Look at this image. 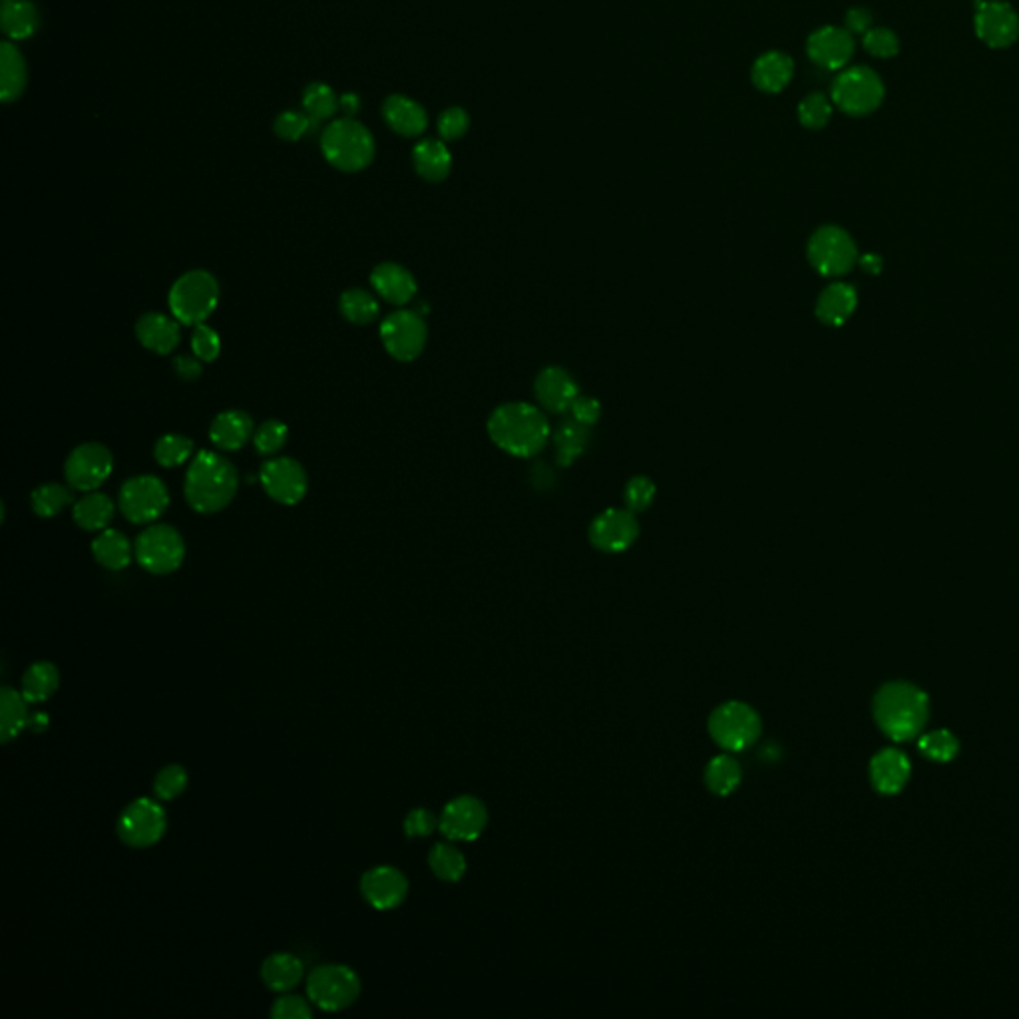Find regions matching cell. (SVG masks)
Returning <instances> with one entry per match:
<instances>
[{"label": "cell", "mask_w": 1019, "mask_h": 1019, "mask_svg": "<svg viewBox=\"0 0 1019 1019\" xmlns=\"http://www.w3.org/2000/svg\"><path fill=\"white\" fill-rule=\"evenodd\" d=\"M488 434L510 456L530 458L548 444L550 422L540 408L528 403H508L490 414Z\"/></svg>", "instance_id": "obj_1"}, {"label": "cell", "mask_w": 1019, "mask_h": 1019, "mask_svg": "<svg viewBox=\"0 0 1019 1019\" xmlns=\"http://www.w3.org/2000/svg\"><path fill=\"white\" fill-rule=\"evenodd\" d=\"M239 488L235 466L221 454L202 450L194 456L184 482L188 504L200 514H215L227 508Z\"/></svg>", "instance_id": "obj_2"}, {"label": "cell", "mask_w": 1019, "mask_h": 1019, "mask_svg": "<svg viewBox=\"0 0 1019 1019\" xmlns=\"http://www.w3.org/2000/svg\"><path fill=\"white\" fill-rule=\"evenodd\" d=\"M928 695L912 683H888L874 697V719L894 741L914 739L928 721Z\"/></svg>", "instance_id": "obj_3"}, {"label": "cell", "mask_w": 1019, "mask_h": 1019, "mask_svg": "<svg viewBox=\"0 0 1019 1019\" xmlns=\"http://www.w3.org/2000/svg\"><path fill=\"white\" fill-rule=\"evenodd\" d=\"M168 303L182 325H202L219 303V283L205 269L188 271L172 285Z\"/></svg>", "instance_id": "obj_4"}, {"label": "cell", "mask_w": 1019, "mask_h": 1019, "mask_svg": "<svg viewBox=\"0 0 1019 1019\" xmlns=\"http://www.w3.org/2000/svg\"><path fill=\"white\" fill-rule=\"evenodd\" d=\"M323 154L341 172H361L375 156L373 136L355 120H337L323 134Z\"/></svg>", "instance_id": "obj_5"}, {"label": "cell", "mask_w": 1019, "mask_h": 1019, "mask_svg": "<svg viewBox=\"0 0 1019 1019\" xmlns=\"http://www.w3.org/2000/svg\"><path fill=\"white\" fill-rule=\"evenodd\" d=\"M361 996V978L343 964H325L307 978V998L323 1012H343Z\"/></svg>", "instance_id": "obj_6"}, {"label": "cell", "mask_w": 1019, "mask_h": 1019, "mask_svg": "<svg viewBox=\"0 0 1019 1019\" xmlns=\"http://www.w3.org/2000/svg\"><path fill=\"white\" fill-rule=\"evenodd\" d=\"M884 84L868 66L844 70L832 84V104L848 116H868L880 108Z\"/></svg>", "instance_id": "obj_7"}, {"label": "cell", "mask_w": 1019, "mask_h": 1019, "mask_svg": "<svg viewBox=\"0 0 1019 1019\" xmlns=\"http://www.w3.org/2000/svg\"><path fill=\"white\" fill-rule=\"evenodd\" d=\"M759 713L741 701H727L719 705L709 717V735L725 751H745L761 735Z\"/></svg>", "instance_id": "obj_8"}, {"label": "cell", "mask_w": 1019, "mask_h": 1019, "mask_svg": "<svg viewBox=\"0 0 1019 1019\" xmlns=\"http://www.w3.org/2000/svg\"><path fill=\"white\" fill-rule=\"evenodd\" d=\"M138 564L156 576H166L184 564L186 544L182 534L170 524H154L144 530L136 540Z\"/></svg>", "instance_id": "obj_9"}, {"label": "cell", "mask_w": 1019, "mask_h": 1019, "mask_svg": "<svg viewBox=\"0 0 1019 1019\" xmlns=\"http://www.w3.org/2000/svg\"><path fill=\"white\" fill-rule=\"evenodd\" d=\"M118 504L132 524H152L168 510L170 492L158 476H134L120 488Z\"/></svg>", "instance_id": "obj_10"}, {"label": "cell", "mask_w": 1019, "mask_h": 1019, "mask_svg": "<svg viewBox=\"0 0 1019 1019\" xmlns=\"http://www.w3.org/2000/svg\"><path fill=\"white\" fill-rule=\"evenodd\" d=\"M168 830V816L160 803L136 799L118 818V836L132 848H150L158 844Z\"/></svg>", "instance_id": "obj_11"}, {"label": "cell", "mask_w": 1019, "mask_h": 1019, "mask_svg": "<svg viewBox=\"0 0 1019 1019\" xmlns=\"http://www.w3.org/2000/svg\"><path fill=\"white\" fill-rule=\"evenodd\" d=\"M114 470V458L108 446L100 442H84L76 446L64 464V476L70 488L94 492Z\"/></svg>", "instance_id": "obj_12"}, {"label": "cell", "mask_w": 1019, "mask_h": 1019, "mask_svg": "<svg viewBox=\"0 0 1019 1019\" xmlns=\"http://www.w3.org/2000/svg\"><path fill=\"white\" fill-rule=\"evenodd\" d=\"M379 333L387 353L401 363H410L418 359L428 339L424 319L416 311L408 309L395 311L389 317H385Z\"/></svg>", "instance_id": "obj_13"}, {"label": "cell", "mask_w": 1019, "mask_h": 1019, "mask_svg": "<svg viewBox=\"0 0 1019 1019\" xmlns=\"http://www.w3.org/2000/svg\"><path fill=\"white\" fill-rule=\"evenodd\" d=\"M259 480L265 494L283 506L299 504L309 488V478L301 462L287 456L267 460L259 470Z\"/></svg>", "instance_id": "obj_14"}, {"label": "cell", "mask_w": 1019, "mask_h": 1019, "mask_svg": "<svg viewBox=\"0 0 1019 1019\" xmlns=\"http://www.w3.org/2000/svg\"><path fill=\"white\" fill-rule=\"evenodd\" d=\"M856 257L850 235L834 225L820 227L809 241V259L822 275L846 273Z\"/></svg>", "instance_id": "obj_15"}, {"label": "cell", "mask_w": 1019, "mask_h": 1019, "mask_svg": "<svg viewBox=\"0 0 1019 1019\" xmlns=\"http://www.w3.org/2000/svg\"><path fill=\"white\" fill-rule=\"evenodd\" d=\"M976 34L990 48H1008L1019 38L1018 12L1000 0H976Z\"/></svg>", "instance_id": "obj_16"}, {"label": "cell", "mask_w": 1019, "mask_h": 1019, "mask_svg": "<svg viewBox=\"0 0 1019 1019\" xmlns=\"http://www.w3.org/2000/svg\"><path fill=\"white\" fill-rule=\"evenodd\" d=\"M639 534L637 518L631 510H619L610 508L596 516V520L590 526V542L594 548L608 552V554H619L633 546Z\"/></svg>", "instance_id": "obj_17"}, {"label": "cell", "mask_w": 1019, "mask_h": 1019, "mask_svg": "<svg viewBox=\"0 0 1019 1019\" xmlns=\"http://www.w3.org/2000/svg\"><path fill=\"white\" fill-rule=\"evenodd\" d=\"M488 813L476 797H458L450 801L438 818L440 832L450 840H476L486 828Z\"/></svg>", "instance_id": "obj_18"}, {"label": "cell", "mask_w": 1019, "mask_h": 1019, "mask_svg": "<svg viewBox=\"0 0 1019 1019\" xmlns=\"http://www.w3.org/2000/svg\"><path fill=\"white\" fill-rule=\"evenodd\" d=\"M361 892L375 910H395L407 898V876L395 866H377L363 874Z\"/></svg>", "instance_id": "obj_19"}, {"label": "cell", "mask_w": 1019, "mask_h": 1019, "mask_svg": "<svg viewBox=\"0 0 1019 1019\" xmlns=\"http://www.w3.org/2000/svg\"><path fill=\"white\" fill-rule=\"evenodd\" d=\"M809 58L826 70L844 68L854 56V38L846 28L822 26L807 40Z\"/></svg>", "instance_id": "obj_20"}, {"label": "cell", "mask_w": 1019, "mask_h": 1019, "mask_svg": "<svg viewBox=\"0 0 1019 1019\" xmlns=\"http://www.w3.org/2000/svg\"><path fill=\"white\" fill-rule=\"evenodd\" d=\"M536 399L548 412L562 414L570 410L574 401L580 397L578 383L572 375L560 367L544 369L536 379Z\"/></svg>", "instance_id": "obj_21"}, {"label": "cell", "mask_w": 1019, "mask_h": 1019, "mask_svg": "<svg viewBox=\"0 0 1019 1019\" xmlns=\"http://www.w3.org/2000/svg\"><path fill=\"white\" fill-rule=\"evenodd\" d=\"M136 337L148 351L156 355H170L182 339L180 321L158 311L146 313L136 323Z\"/></svg>", "instance_id": "obj_22"}, {"label": "cell", "mask_w": 1019, "mask_h": 1019, "mask_svg": "<svg viewBox=\"0 0 1019 1019\" xmlns=\"http://www.w3.org/2000/svg\"><path fill=\"white\" fill-rule=\"evenodd\" d=\"M371 285L387 303L391 305H407L416 295V279L407 267L387 261L373 269Z\"/></svg>", "instance_id": "obj_23"}, {"label": "cell", "mask_w": 1019, "mask_h": 1019, "mask_svg": "<svg viewBox=\"0 0 1019 1019\" xmlns=\"http://www.w3.org/2000/svg\"><path fill=\"white\" fill-rule=\"evenodd\" d=\"M255 434L253 420L243 410H225L217 414L209 426L211 442L223 450L233 452L243 448Z\"/></svg>", "instance_id": "obj_24"}, {"label": "cell", "mask_w": 1019, "mask_h": 1019, "mask_svg": "<svg viewBox=\"0 0 1019 1019\" xmlns=\"http://www.w3.org/2000/svg\"><path fill=\"white\" fill-rule=\"evenodd\" d=\"M910 777V761L896 749H884L870 761L872 787L882 795L898 793Z\"/></svg>", "instance_id": "obj_25"}, {"label": "cell", "mask_w": 1019, "mask_h": 1019, "mask_svg": "<svg viewBox=\"0 0 1019 1019\" xmlns=\"http://www.w3.org/2000/svg\"><path fill=\"white\" fill-rule=\"evenodd\" d=\"M793 74H795L793 58L785 52L771 50L755 60L751 78L761 92L779 94L791 84Z\"/></svg>", "instance_id": "obj_26"}, {"label": "cell", "mask_w": 1019, "mask_h": 1019, "mask_svg": "<svg viewBox=\"0 0 1019 1019\" xmlns=\"http://www.w3.org/2000/svg\"><path fill=\"white\" fill-rule=\"evenodd\" d=\"M305 966L295 954L279 952L269 956L261 966V978L273 992H289L301 984Z\"/></svg>", "instance_id": "obj_27"}, {"label": "cell", "mask_w": 1019, "mask_h": 1019, "mask_svg": "<svg viewBox=\"0 0 1019 1019\" xmlns=\"http://www.w3.org/2000/svg\"><path fill=\"white\" fill-rule=\"evenodd\" d=\"M385 118L395 132L407 138L420 136L428 124L424 108L405 96H391L385 102Z\"/></svg>", "instance_id": "obj_28"}, {"label": "cell", "mask_w": 1019, "mask_h": 1019, "mask_svg": "<svg viewBox=\"0 0 1019 1019\" xmlns=\"http://www.w3.org/2000/svg\"><path fill=\"white\" fill-rule=\"evenodd\" d=\"M414 168L426 182H442L452 170V156L442 142L424 140L412 152Z\"/></svg>", "instance_id": "obj_29"}, {"label": "cell", "mask_w": 1019, "mask_h": 1019, "mask_svg": "<svg viewBox=\"0 0 1019 1019\" xmlns=\"http://www.w3.org/2000/svg\"><path fill=\"white\" fill-rule=\"evenodd\" d=\"M30 725L28 701L22 691L2 687L0 691V741L6 745Z\"/></svg>", "instance_id": "obj_30"}, {"label": "cell", "mask_w": 1019, "mask_h": 1019, "mask_svg": "<svg viewBox=\"0 0 1019 1019\" xmlns=\"http://www.w3.org/2000/svg\"><path fill=\"white\" fill-rule=\"evenodd\" d=\"M92 554L96 562L112 572L124 570L132 562V544L130 540L118 532V530H104L94 542H92Z\"/></svg>", "instance_id": "obj_31"}, {"label": "cell", "mask_w": 1019, "mask_h": 1019, "mask_svg": "<svg viewBox=\"0 0 1019 1019\" xmlns=\"http://www.w3.org/2000/svg\"><path fill=\"white\" fill-rule=\"evenodd\" d=\"M114 518V502L102 492H88L74 504V522L86 532L104 530Z\"/></svg>", "instance_id": "obj_32"}, {"label": "cell", "mask_w": 1019, "mask_h": 1019, "mask_svg": "<svg viewBox=\"0 0 1019 1019\" xmlns=\"http://www.w3.org/2000/svg\"><path fill=\"white\" fill-rule=\"evenodd\" d=\"M58 685V667L50 661H36L26 669L22 677V695L28 703H42L56 693Z\"/></svg>", "instance_id": "obj_33"}, {"label": "cell", "mask_w": 1019, "mask_h": 1019, "mask_svg": "<svg viewBox=\"0 0 1019 1019\" xmlns=\"http://www.w3.org/2000/svg\"><path fill=\"white\" fill-rule=\"evenodd\" d=\"M2 30L14 40L28 38L40 24L38 10L28 0H2Z\"/></svg>", "instance_id": "obj_34"}, {"label": "cell", "mask_w": 1019, "mask_h": 1019, "mask_svg": "<svg viewBox=\"0 0 1019 1019\" xmlns=\"http://www.w3.org/2000/svg\"><path fill=\"white\" fill-rule=\"evenodd\" d=\"M588 442H590V426H586L574 418L564 420L554 434L558 462L562 466H570L578 456H582L586 452Z\"/></svg>", "instance_id": "obj_35"}, {"label": "cell", "mask_w": 1019, "mask_h": 1019, "mask_svg": "<svg viewBox=\"0 0 1019 1019\" xmlns=\"http://www.w3.org/2000/svg\"><path fill=\"white\" fill-rule=\"evenodd\" d=\"M743 779L739 763L731 755H717L705 767V785L717 797H729Z\"/></svg>", "instance_id": "obj_36"}, {"label": "cell", "mask_w": 1019, "mask_h": 1019, "mask_svg": "<svg viewBox=\"0 0 1019 1019\" xmlns=\"http://www.w3.org/2000/svg\"><path fill=\"white\" fill-rule=\"evenodd\" d=\"M0 84H2V100H16L26 86V64L20 52L4 42L0 50Z\"/></svg>", "instance_id": "obj_37"}, {"label": "cell", "mask_w": 1019, "mask_h": 1019, "mask_svg": "<svg viewBox=\"0 0 1019 1019\" xmlns=\"http://www.w3.org/2000/svg\"><path fill=\"white\" fill-rule=\"evenodd\" d=\"M854 309V291L848 285L834 283L818 299L816 315L828 325H840Z\"/></svg>", "instance_id": "obj_38"}, {"label": "cell", "mask_w": 1019, "mask_h": 1019, "mask_svg": "<svg viewBox=\"0 0 1019 1019\" xmlns=\"http://www.w3.org/2000/svg\"><path fill=\"white\" fill-rule=\"evenodd\" d=\"M339 309H341V315L353 325H369L381 313L379 301L375 299L373 293H369L365 289L345 291L339 299Z\"/></svg>", "instance_id": "obj_39"}, {"label": "cell", "mask_w": 1019, "mask_h": 1019, "mask_svg": "<svg viewBox=\"0 0 1019 1019\" xmlns=\"http://www.w3.org/2000/svg\"><path fill=\"white\" fill-rule=\"evenodd\" d=\"M428 864L434 876L444 882H458L466 872L464 854L454 844L446 842H438L432 846L428 854Z\"/></svg>", "instance_id": "obj_40"}, {"label": "cell", "mask_w": 1019, "mask_h": 1019, "mask_svg": "<svg viewBox=\"0 0 1019 1019\" xmlns=\"http://www.w3.org/2000/svg\"><path fill=\"white\" fill-rule=\"evenodd\" d=\"M32 510L40 518H54L58 516L66 506L74 502V494L64 484H42L32 492Z\"/></svg>", "instance_id": "obj_41"}, {"label": "cell", "mask_w": 1019, "mask_h": 1019, "mask_svg": "<svg viewBox=\"0 0 1019 1019\" xmlns=\"http://www.w3.org/2000/svg\"><path fill=\"white\" fill-rule=\"evenodd\" d=\"M194 454V442L184 434H164L154 446V458L164 468H176Z\"/></svg>", "instance_id": "obj_42"}, {"label": "cell", "mask_w": 1019, "mask_h": 1019, "mask_svg": "<svg viewBox=\"0 0 1019 1019\" xmlns=\"http://www.w3.org/2000/svg\"><path fill=\"white\" fill-rule=\"evenodd\" d=\"M287 438H289V428L281 420L271 418L257 426V430L253 434V444L261 456H273L283 450V446L287 444Z\"/></svg>", "instance_id": "obj_43"}, {"label": "cell", "mask_w": 1019, "mask_h": 1019, "mask_svg": "<svg viewBox=\"0 0 1019 1019\" xmlns=\"http://www.w3.org/2000/svg\"><path fill=\"white\" fill-rule=\"evenodd\" d=\"M832 102L824 94H809L799 104V122L809 130H822L832 118Z\"/></svg>", "instance_id": "obj_44"}, {"label": "cell", "mask_w": 1019, "mask_h": 1019, "mask_svg": "<svg viewBox=\"0 0 1019 1019\" xmlns=\"http://www.w3.org/2000/svg\"><path fill=\"white\" fill-rule=\"evenodd\" d=\"M188 781V771L182 765H168L156 775L154 793L162 801L178 799L188 789Z\"/></svg>", "instance_id": "obj_45"}, {"label": "cell", "mask_w": 1019, "mask_h": 1019, "mask_svg": "<svg viewBox=\"0 0 1019 1019\" xmlns=\"http://www.w3.org/2000/svg\"><path fill=\"white\" fill-rule=\"evenodd\" d=\"M958 739L948 731H932L920 739V751L932 759L946 763L958 755Z\"/></svg>", "instance_id": "obj_46"}, {"label": "cell", "mask_w": 1019, "mask_h": 1019, "mask_svg": "<svg viewBox=\"0 0 1019 1019\" xmlns=\"http://www.w3.org/2000/svg\"><path fill=\"white\" fill-rule=\"evenodd\" d=\"M305 108L309 112V118L315 122H321L325 118H331L337 110L335 92L325 84H313L305 92Z\"/></svg>", "instance_id": "obj_47"}, {"label": "cell", "mask_w": 1019, "mask_h": 1019, "mask_svg": "<svg viewBox=\"0 0 1019 1019\" xmlns=\"http://www.w3.org/2000/svg\"><path fill=\"white\" fill-rule=\"evenodd\" d=\"M862 44H864L866 52L876 58H892L900 50L898 36L888 28H870L862 36Z\"/></svg>", "instance_id": "obj_48"}, {"label": "cell", "mask_w": 1019, "mask_h": 1019, "mask_svg": "<svg viewBox=\"0 0 1019 1019\" xmlns=\"http://www.w3.org/2000/svg\"><path fill=\"white\" fill-rule=\"evenodd\" d=\"M655 484L645 476H635L625 486V504L631 512H643L647 510L655 500Z\"/></svg>", "instance_id": "obj_49"}, {"label": "cell", "mask_w": 1019, "mask_h": 1019, "mask_svg": "<svg viewBox=\"0 0 1019 1019\" xmlns=\"http://www.w3.org/2000/svg\"><path fill=\"white\" fill-rule=\"evenodd\" d=\"M192 349H194V355L204 361V363H213L219 353H221V339L219 335L207 327L205 323L202 325H196L194 327V333H192Z\"/></svg>", "instance_id": "obj_50"}, {"label": "cell", "mask_w": 1019, "mask_h": 1019, "mask_svg": "<svg viewBox=\"0 0 1019 1019\" xmlns=\"http://www.w3.org/2000/svg\"><path fill=\"white\" fill-rule=\"evenodd\" d=\"M319 122L311 120L309 116H303V114H297V112H285L277 118L275 122V132L279 138L287 140V142H295L299 140L301 136L307 134V130L311 126H315Z\"/></svg>", "instance_id": "obj_51"}, {"label": "cell", "mask_w": 1019, "mask_h": 1019, "mask_svg": "<svg viewBox=\"0 0 1019 1019\" xmlns=\"http://www.w3.org/2000/svg\"><path fill=\"white\" fill-rule=\"evenodd\" d=\"M468 126H470V118L462 108H448L438 120V132L448 142L462 138L466 134Z\"/></svg>", "instance_id": "obj_52"}, {"label": "cell", "mask_w": 1019, "mask_h": 1019, "mask_svg": "<svg viewBox=\"0 0 1019 1019\" xmlns=\"http://www.w3.org/2000/svg\"><path fill=\"white\" fill-rule=\"evenodd\" d=\"M271 1018L275 1019H311L313 1010L307 1000L299 996H283L275 1002L271 1010Z\"/></svg>", "instance_id": "obj_53"}, {"label": "cell", "mask_w": 1019, "mask_h": 1019, "mask_svg": "<svg viewBox=\"0 0 1019 1019\" xmlns=\"http://www.w3.org/2000/svg\"><path fill=\"white\" fill-rule=\"evenodd\" d=\"M438 826V818L432 815L428 809H414L405 818V832L410 838L428 836Z\"/></svg>", "instance_id": "obj_54"}, {"label": "cell", "mask_w": 1019, "mask_h": 1019, "mask_svg": "<svg viewBox=\"0 0 1019 1019\" xmlns=\"http://www.w3.org/2000/svg\"><path fill=\"white\" fill-rule=\"evenodd\" d=\"M570 410H572V418L586 426H594L602 416L600 403L592 397H578Z\"/></svg>", "instance_id": "obj_55"}, {"label": "cell", "mask_w": 1019, "mask_h": 1019, "mask_svg": "<svg viewBox=\"0 0 1019 1019\" xmlns=\"http://www.w3.org/2000/svg\"><path fill=\"white\" fill-rule=\"evenodd\" d=\"M872 28V14L868 8L864 6H856V8H850L846 12V30L850 34H866L868 30Z\"/></svg>", "instance_id": "obj_56"}, {"label": "cell", "mask_w": 1019, "mask_h": 1019, "mask_svg": "<svg viewBox=\"0 0 1019 1019\" xmlns=\"http://www.w3.org/2000/svg\"><path fill=\"white\" fill-rule=\"evenodd\" d=\"M202 363L196 355L194 357H188V355H182V357H176L174 361V367H176V373L180 375V379L184 381H196L200 379L202 375Z\"/></svg>", "instance_id": "obj_57"}, {"label": "cell", "mask_w": 1019, "mask_h": 1019, "mask_svg": "<svg viewBox=\"0 0 1019 1019\" xmlns=\"http://www.w3.org/2000/svg\"><path fill=\"white\" fill-rule=\"evenodd\" d=\"M359 106H361V102H359V96H355V94H345V96L341 98V108H343L347 114H355V112H359Z\"/></svg>", "instance_id": "obj_58"}, {"label": "cell", "mask_w": 1019, "mask_h": 1019, "mask_svg": "<svg viewBox=\"0 0 1019 1019\" xmlns=\"http://www.w3.org/2000/svg\"><path fill=\"white\" fill-rule=\"evenodd\" d=\"M46 725H48V717H46V715H42V713H40V715H34V717L30 719V727H32L34 731H38V733H40Z\"/></svg>", "instance_id": "obj_59"}]
</instances>
